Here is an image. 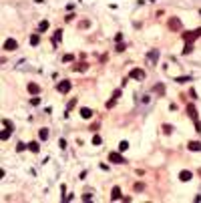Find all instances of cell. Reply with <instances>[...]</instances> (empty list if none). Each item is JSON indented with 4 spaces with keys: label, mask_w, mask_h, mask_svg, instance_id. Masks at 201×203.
I'll list each match as a JSON object with an SVG mask.
<instances>
[{
    "label": "cell",
    "mask_w": 201,
    "mask_h": 203,
    "mask_svg": "<svg viewBox=\"0 0 201 203\" xmlns=\"http://www.w3.org/2000/svg\"><path fill=\"white\" fill-rule=\"evenodd\" d=\"M71 86H73V82H71V81H60L58 84H56V91L62 93V95H67V93L71 91Z\"/></svg>",
    "instance_id": "cell-2"
},
{
    "label": "cell",
    "mask_w": 201,
    "mask_h": 203,
    "mask_svg": "<svg viewBox=\"0 0 201 203\" xmlns=\"http://www.w3.org/2000/svg\"><path fill=\"white\" fill-rule=\"evenodd\" d=\"M143 187H145L143 183H135V185H133V189H135V191H143Z\"/></svg>",
    "instance_id": "cell-27"
},
{
    "label": "cell",
    "mask_w": 201,
    "mask_h": 203,
    "mask_svg": "<svg viewBox=\"0 0 201 203\" xmlns=\"http://www.w3.org/2000/svg\"><path fill=\"white\" fill-rule=\"evenodd\" d=\"M80 117H82V119H91V117H93V111L86 109V107H82V109H80Z\"/></svg>",
    "instance_id": "cell-11"
},
{
    "label": "cell",
    "mask_w": 201,
    "mask_h": 203,
    "mask_svg": "<svg viewBox=\"0 0 201 203\" xmlns=\"http://www.w3.org/2000/svg\"><path fill=\"white\" fill-rule=\"evenodd\" d=\"M28 149H30L32 153H38V151H40V147H38V143H36V141H32V143H28Z\"/></svg>",
    "instance_id": "cell-15"
},
{
    "label": "cell",
    "mask_w": 201,
    "mask_h": 203,
    "mask_svg": "<svg viewBox=\"0 0 201 203\" xmlns=\"http://www.w3.org/2000/svg\"><path fill=\"white\" fill-rule=\"evenodd\" d=\"M199 14H201V10H199Z\"/></svg>",
    "instance_id": "cell-37"
},
{
    "label": "cell",
    "mask_w": 201,
    "mask_h": 203,
    "mask_svg": "<svg viewBox=\"0 0 201 203\" xmlns=\"http://www.w3.org/2000/svg\"><path fill=\"white\" fill-rule=\"evenodd\" d=\"M101 143H103V139H101L99 135H95V137H93V145H101Z\"/></svg>",
    "instance_id": "cell-25"
},
{
    "label": "cell",
    "mask_w": 201,
    "mask_h": 203,
    "mask_svg": "<svg viewBox=\"0 0 201 203\" xmlns=\"http://www.w3.org/2000/svg\"><path fill=\"white\" fill-rule=\"evenodd\" d=\"M157 58H159V52H157V50H151V52H149V60H153V62H155Z\"/></svg>",
    "instance_id": "cell-18"
},
{
    "label": "cell",
    "mask_w": 201,
    "mask_h": 203,
    "mask_svg": "<svg viewBox=\"0 0 201 203\" xmlns=\"http://www.w3.org/2000/svg\"><path fill=\"white\" fill-rule=\"evenodd\" d=\"M58 145H60V149H67V141H64V139H60Z\"/></svg>",
    "instance_id": "cell-32"
},
{
    "label": "cell",
    "mask_w": 201,
    "mask_h": 203,
    "mask_svg": "<svg viewBox=\"0 0 201 203\" xmlns=\"http://www.w3.org/2000/svg\"><path fill=\"white\" fill-rule=\"evenodd\" d=\"M60 38H62V30H56V34H54V38H52V42L56 44V42H60Z\"/></svg>",
    "instance_id": "cell-20"
},
{
    "label": "cell",
    "mask_w": 201,
    "mask_h": 203,
    "mask_svg": "<svg viewBox=\"0 0 201 203\" xmlns=\"http://www.w3.org/2000/svg\"><path fill=\"white\" fill-rule=\"evenodd\" d=\"M121 195H123V193H121V187H113V191H111V199H113V201H119Z\"/></svg>",
    "instance_id": "cell-10"
},
{
    "label": "cell",
    "mask_w": 201,
    "mask_h": 203,
    "mask_svg": "<svg viewBox=\"0 0 201 203\" xmlns=\"http://www.w3.org/2000/svg\"><path fill=\"white\" fill-rule=\"evenodd\" d=\"M127 149H129V143H127V141H121V145H119V151L123 153V151H127Z\"/></svg>",
    "instance_id": "cell-23"
},
{
    "label": "cell",
    "mask_w": 201,
    "mask_h": 203,
    "mask_svg": "<svg viewBox=\"0 0 201 203\" xmlns=\"http://www.w3.org/2000/svg\"><path fill=\"white\" fill-rule=\"evenodd\" d=\"M187 115H189L193 121H197V109H195V105H187Z\"/></svg>",
    "instance_id": "cell-8"
},
{
    "label": "cell",
    "mask_w": 201,
    "mask_h": 203,
    "mask_svg": "<svg viewBox=\"0 0 201 203\" xmlns=\"http://www.w3.org/2000/svg\"><path fill=\"white\" fill-rule=\"evenodd\" d=\"M46 28H48V22H46V20H42V22L38 24V30H40V32H44Z\"/></svg>",
    "instance_id": "cell-21"
},
{
    "label": "cell",
    "mask_w": 201,
    "mask_h": 203,
    "mask_svg": "<svg viewBox=\"0 0 201 203\" xmlns=\"http://www.w3.org/2000/svg\"><path fill=\"white\" fill-rule=\"evenodd\" d=\"M163 131H165V133H173V127H171V125H163Z\"/></svg>",
    "instance_id": "cell-28"
},
{
    "label": "cell",
    "mask_w": 201,
    "mask_h": 203,
    "mask_svg": "<svg viewBox=\"0 0 201 203\" xmlns=\"http://www.w3.org/2000/svg\"><path fill=\"white\" fill-rule=\"evenodd\" d=\"M153 91H155L157 95H165V86H163L161 82H157V84H155V88H153Z\"/></svg>",
    "instance_id": "cell-17"
},
{
    "label": "cell",
    "mask_w": 201,
    "mask_h": 203,
    "mask_svg": "<svg viewBox=\"0 0 201 203\" xmlns=\"http://www.w3.org/2000/svg\"><path fill=\"white\" fill-rule=\"evenodd\" d=\"M179 179L181 181H191V171H181L179 173Z\"/></svg>",
    "instance_id": "cell-12"
},
{
    "label": "cell",
    "mask_w": 201,
    "mask_h": 203,
    "mask_svg": "<svg viewBox=\"0 0 201 203\" xmlns=\"http://www.w3.org/2000/svg\"><path fill=\"white\" fill-rule=\"evenodd\" d=\"M129 77H131V79H145V71H141V69H133V71L129 73Z\"/></svg>",
    "instance_id": "cell-5"
},
{
    "label": "cell",
    "mask_w": 201,
    "mask_h": 203,
    "mask_svg": "<svg viewBox=\"0 0 201 203\" xmlns=\"http://www.w3.org/2000/svg\"><path fill=\"white\" fill-rule=\"evenodd\" d=\"M26 147H28V145H24V143H18V145H16V151H18V153H20V151H24V149H26Z\"/></svg>",
    "instance_id": "cell-26"
},
{
    "label": "cell",
    "mask_w": 201,
    "mask_h": 203,
    "mask_svg": "<svg viewBox=\"0 0 201 203\" xmlns=\"http://www.w3.org/2000/svg\"><path fill=\"white\" fill-rule=\"evenodd\" d=\"M193 52V46L191 44H185V48H183V54H191Z\"/></svg>",
    "instance_id": "cell-24"
},
{
    "label": "cell",
    "mask_w": 201,
    "mask_h": 203,
    "mask_svg": "<svg viewBox=\"0 0 201 203\" xmlns=\"http://www.w3.org/2000/svg\"><path fill=\"white\" fill-rule=\"evenodd\" d=\"M93 197H91V193H86V195H82V201H91Z\"/></svg>",
    "instance_id": "cell-34"
},
{
    "label": "cell",
    "mask_w": 201,
    "mask_h": 203,
    "mask_svg": "<svg viewBox=\"0 0 201 203\" xmlns=\"http://www.w3.org/2000/svg\"><path fill=\"white\" fill-rule=\"evenodd\" d=\"M195 129H197V133H201V123H199V121L195 123Z\"/></svg>",
    "instance_id": "cell-35"
},
{
    "label": "cell",
    "mask_w": 201,
    "mask_h": 203,
    "mask_svg": "<svg viewBox=\"0 0 201 203\" xmlns=\"http://www.w3.org/2000/svg\"><path fill=\"white\" fill-rule=\"evenodd\" d=\"M38 137H40V141H46V139H48V129H40Z\"/></svg>",
    "instance_id": "cell-16"
},
{
    "label": "cell",
    "mask_w": 201,
    "mask_h": 203,
    "mask_svg": "<svg viewBox=\"0 0 201 203\" xmlns=\"http://www.w3.org/2000/svg\"><path fill=\"white\" fill-rule=\"evenodd\" d=\"M121 97V91H115V93H113V99H111V101H109V103H107V109H113V107H115V103H117V99H119Z\"/></svg>",
    "instance_id": "cell-9"
},
{
    "label": "cell",
    "mask_w": 201,
    "mask_h": 203,
    "mask_svg": "<svg viewBox=\"0 0 201 203\" xmlns=\"http://www.w3.org/2000/svg\"><path fill=\"white\" fill-rule=\"evenodd\" d=\"M109 161H111V163H117V165H123V163H127L125 159H123L121 151H119V153H109Z\"/></svg>",
    "instance_id": "cell-4"
},
{
    "label": "cell",
    "mask_w": 201,
    "mask_h": 203,
    "mask_svg": "<svg viewBox=\"0 0 201 203\" xmlns=\"http://www.w3.org/2000/svg\"><path fill=\"white\" fill-rule=\"evenodd\" d=\"M38 42H40V36H38V34H32V36H30V44H32V46H36Z\"/></svg>",
    "instance_id": "cell-19"
},
{
    "label": "cell",
    "mask_w": 201,
    "mask_h": 203,
    "mask_svg": "<svg viewBox=\"0 0 201 203\" xmlns=\"http://www.w3.org/2000/svg\"><path fill=\"white\" fill-rule=\"evenodd\" d=\"M199 175H201V169H199Z\"/></svg>",
    "instance_id": "cell-36"
},
{
    "label": "cell",
    "mask_w": 201,
    "mask_h": 203,
    "mask_svg": "<svg viewBox=\"0 0 201 203\" xmlns=\"http://www.w3.org/2000/svg\"><path fill=\"white\" fill-rule=\"evenodd\" d=\"M16 46H18V42L14 40V38H8V40L4 42V50H16Z\"/></svg>",
    "instance_id": "cell-6"
},
{
    "label": "cell",
    "mask_w": 201,
    "mask_h": 203,
    "mask_svg": "<svg viewBox=\"0 0 201 203\" xmlns=\"http://www.w3.org/2000/svg\"><path fill=\"white\" fill-rule=\"evenodd\" d=\"M169 30H181V20L177 16H171L169 18Z\"/></svg>",
    "instance_id": "cell-3"
},
{
    "label": "cell",
    "mask_w": 201,
    "mask_h": 203,
    "mask_svg": "<svg viewBox=\"0 0 201 203\" xmlns=\"http://www.w3.org/2000/svg\"><path fill=\"white\" fill-rule=\"evenodd\" d=\"M62 60H64V62H71V60H73V54H64Z\"/></svg>",
    "instance_id": "cell-29"
},
{
    "label": "cell",
    "mask_w": 201,
    "mask_h": 203,
    "mask_svg": "<svg viewBox=\"0 0 201 203\" xmlns=\"http://www.w3.org/2000/svg\"><path fill=\"white\" fill-rule=\"evenodd\" d=\"M189 149H191V151H201V143L199 141H191V143H189Z\"/></svg>",
    "instance_id": "cell-13"
},
{
    "label": "cell",
    "mask_w": 201,
    "mask_h": 203,
    "mask_svg": "<svg viewBox=\"0 0 201 203\" xmlns=\"http://www.w3.org/2000/svg\"><path fill=\"white\" fill-rule=\"evenodd\" d=\"M123 50H125V44L119 42V44H117V52H123Z\"/></svg>",
    "instance_id": "cell-31"
},
{
    "label": "cell",
    "mask_w": 201,
    "mask_h": 203,
    "mask_svg": "<svg viewBox=\"0 0 201 203\" xmlns=\"http://www.w3.org/2000/svg\"><path fill=\"white\" fill-rule=\"evenodd\" d=\"M30 103H32V105H34V107H36V105H40V99H38V97H34V99H32V101H30Z\"/></svg>",
    "instance_id": "cell-33"
},
{
    "label": "cell",
    "mask_w": 201,
    "mask_h": 203,
    "mask_svg": "<svg viewBox=\"0 0 201 203\" xmlns=\"http://www.w3.org/2000/svg\"><path fill=\"white\" fill-rule=\"evenodd\" d=\"M26 88H28L30 95H38V93H40V84H36V82H28Z\"/></svg>",
    "instance_id": "cell-7"
},
{
    "label": "cell",
    "mask_w": 201,
    "mask_h": 203,
    "mask_svg": "<svg viewBox=\"0 0 201 203\" xmlns=\"http://www.w3.org/2000/svg\"><path fill=\"white\" fill-rule=\"evenodd\" d=\"M86 69H88V64H86V62H80V64H77V67H75V71H86Z\"/></svg>",
    "instance_id": "cell-22"
},
{
    "label": "cell",
    "mask_w": 201,
    "mask_h": 203,
    "mask_svg": "<svg viewBox=\"0 0 201 203\" xmlns=\"http://www.w3.org/2000/svg\"><path fill=\"white\" fill-rule=\"evenodd\" d=\"M201 36V28H197V30H187V32H183V40H185V44H191V42L195 40V38H199Z\"/></svg>",
    "instance_id": "cell-1"
},
{
    "label": "cell",
    "mask_w": 201,
    "mask_h": 203,
    "mask_svg": "<svg viewBox=\"0 0 201 203\" xmlns=\"http://www.w3.org/2000/svg\"><path fill=\"white\" fill-rule=\"evenodd\" d=\"M10 135H12V129H10V127H6V131H2V135H0V139H2V141H6Z\"/></svg>",
    "instance_id": "cell-14"
},
{
    "label": "cell",
    "mask_w": 201,
    "mask_h": 203,
    "mask_svg": "<svg viewBox=\"0 0 201 203\" xmlns=\"http://www.w3.org/2000/svg\"><path fill=\"white\" fill-rule=\"evenodd\" d=\"M75 105H77V101H75V99H73V101H69V105H67V109H69V111H71V109H73V107H75Z\"/></svg>",
    "instance_id": "cell-30"
}]
</instances>
